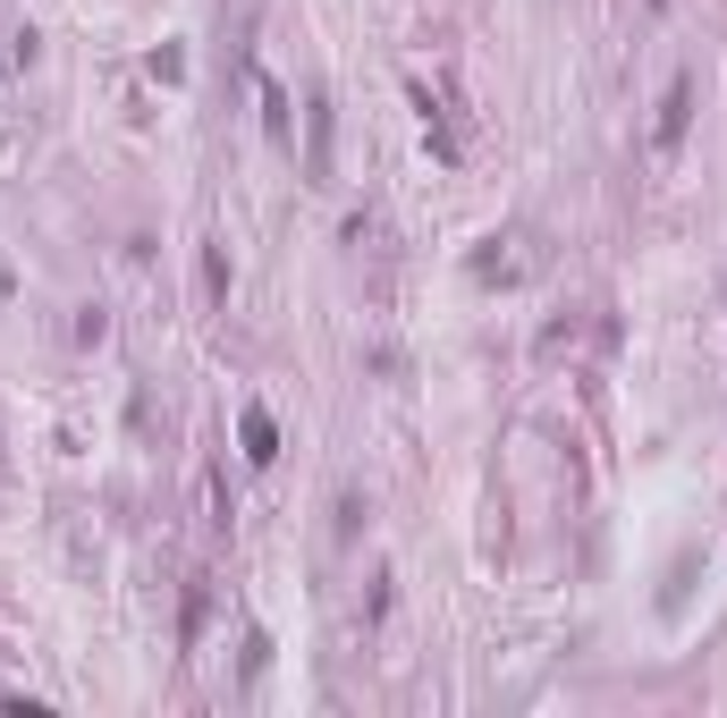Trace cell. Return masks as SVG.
Segmentation results:
<instances>
[{
	"mask_svg": "<svg viewBox=\"0 0 727 718\" xmlns=\"http://www.w3.org/2000/svg\"><path fill=\"white\" fill-rule=\"evenodd\" d=\"M238 431H245V456H254V465H271V456H280V431H271V414H263V406H245V423H238Z\"/></svg>",
	"mask_w": 727,
	"mask_h": 718,
	"instance_id": "1",
	"label": "cell"
},
{
	"mask_svg": "<svg viewBox=\"0 0 727 718\" xmlns=\"http://www.w3.org/2000/svg\"><path fill=\"white\" fill-rule=\"evenodd\" d=\"M685 110H694V85L677 76V85H668V110H660V144H677V136H685Z\"/></svg>",
	"mask_w": 727,
	"mask_h": 718,
	"instance_id": "2",
	"label": "cell"
},
{
	"mask_svg": "<svg viewBox=\"0 0 727 718\" xmlns=\"http://www.w3.org/2000/svg\"><path fill=\"white\" fill-rule=\"evenodd\" d=\"M203 287H212V305L229 296V254H220V245H203Z\"/></svg>",
	"mask_w": 727,
	"mask_h": 718,
	"instance_id": "3",
	"label": "cell"
}]
</instances>
